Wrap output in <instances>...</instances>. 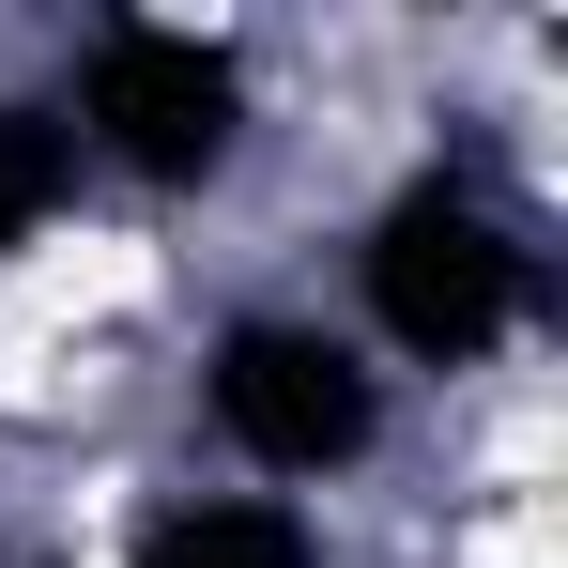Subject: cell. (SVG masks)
Here are the masks:
<instances>
[{"instance_id": "6da1fadb", "label": "cell", "mask_w": 568, "mask_h": 568, "mask_svg": "<svg viewBox=\"0 0 568 568\" xmlns=\"http://www.w3.org/2000/svg\"><path fill=\"white\" fill-rule=\"evenodd\" d=\"M369 307H384V338L430 354V369H446V354H491L507 307H523V246H507L462 185H415L369 231Z\"/></svg>"}, {"instance_id": "7a4b0ae2", "label": "cell", "mask_w": 568, "mask_h": 568, "mask_svg": "<svg viewBox=\"0 0 568 568\" xmlns=\"http://www.w3.org/2000/svg\"><path fill=\"white\" fill-rule=\"evenodd\" d=\"M93 139L123 170H154V185H200L215 154H231V62L200 47V31H93Z\"/></svg>"}, {"instance_id": "3957f363", "label": "cell", "mask_w": 568, "mask_h": 568, "mask_svg": "<svg viewBox=\"0 0 568 568\" xmlns=\"http://www.w3.org/2000/svg\"><path fill=\"white\" fill-rule=\"evenodd\" d=\"M215 415H231V446L277 476H323L369 446V369L338 354V338H292V323H246L231 354H215Z\"/></svg>"}, {"instance_id": "277c9868", "label": "cell", "mask_w": 568, "mask_h": 568, "mask_svg": "<svg viewBox=\"0 0 568 568\" xmlns=\"http://www.w3.org/2000/svg\"><path fill=\"white\" fill-rule=\"evenodd\" d=\"M139 568H307V523L292 507H170Z\"/></svg>"}, {"instance_id": "5b68a950", "label": "cell", "mask_w": 568, "mask_h": 568, "mask_svg": "<svg viewBox=\"0 0 568 568\" xmlns=\"http://www.w3.org/2000/svg\"><path fill=\"white\" fill-rule=\"evenodd\" d=\"M62 170H78V154H62V123H31V108H0V246H16V231H31V215L62 200Z\"/></svg>"}]
</instances>
